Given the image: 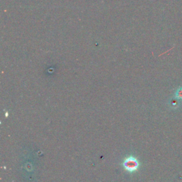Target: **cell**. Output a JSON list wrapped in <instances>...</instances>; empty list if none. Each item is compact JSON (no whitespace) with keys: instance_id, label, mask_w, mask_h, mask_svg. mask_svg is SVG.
I'll return each instance as SVG.
<instances>
[{"instance_id":"7a4b0ae2","label":"cell","mask_w":182,"mask_h":182,"mask_svg":"<svg viewBox=\"0 0 182 182\" xmlns=\"http://www.w3.org/2000/svg\"><path fill=\"white\" fill-rule=\"evenodd\" d=\"M175 98L177 100H182V88H179L175 92Z\"/></svg>"},{"instance_id":"6da1fadb","label":"cell","mask_w":182,"mask_h":182,"mask_svg":"<svg viewBox=\"0 0 182 182\" xmlns=\"http://www.w3.org/2000/svg\"><path fill=\"white\" fill-rule=\"evenodd\" d=\"M123 168L128 172L132 173L138 170L140 167V162L136 157L129 156L125 158L122 162Z\"/></svg>"}]
</instances>
